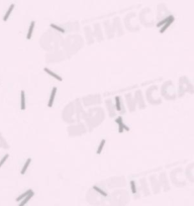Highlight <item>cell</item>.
<instances>
[{
    "label": "cell",
    "instance_id": "10",
    "mask_svg": "<svg viewBox=\"0 0 194 206\" xmlns=\"http://www.w3.org/2000/svg\"><path fill=\"white\" fill-rule=\"evenodd\" d=\"M104 145H105V140H102L101 142H100V145H99V147H98V148H97V154H101V152H102V150H103V147Z\"/></svg>",
    "mask_w": 194,
    "mask_h": 206
},
{
    "label": "cell",
    "instance_id": "16",
    "mask_svg": "<svg viewBox=\"0 0 194 206\" xmlns=\"http://www.w3.org/2000/svg\"><path fill=\"white\" fill-rule=\"evenodd\" d=\"M8 158H9V154H6L5 156H4V157H3V158H2V159H1V161H0V168L3 166V164L6 162V160L8 159Z\"/></svg>",
    "mask_w": 194,
    "mask_h": 206
},
{
    "label": "cell",
    "instance_id": "17",
    "mask_svg": "<svg viewBox=\"0 0 194 206\" xmlns=\"http://www.w3.org/2000/svg\"><path fill=\"white\" fill-rule=\"evenodd\" d=\"M115 121H116L117 124H121V123H123L122 117H121V116H118L116 119H115Z\"/></svg>",
    "mask_w": 194,
    "mask_h": 206
},
{
    "label": "cell",
    "instance_id": "6",
    "mask_svg": "<svg viewBox=\"0 0 194 206\" xmlns=\"http://www.w3.org/2000/svg\"><path fill=\"white\" fill-rule=\"evenodd\" d=\"M14 4H11L10 6H9V8H8V10L6 11V13H5V15H4V17H3V21H7L8 20V18H9V16H10V14H11V12H12V10L14 9Z\"/></svg>",
    "mask_w": 194,
    "mask_h": 206
},
{
    "label": "cell",
    "instance_id": "11",
    "mask_svg": "<svg viewBox=\"0 0 194 206\" xmlns=\"http://www.w3.org/2000/svg\"><path fill=\"white\" fill-rule=\"evenodd\" d=\"M51 27L52 28H54V29H56V30H58V32H60L61 33H65V29L63 28V27H61V26H58L56 25V24H51Z\"/></svg>",
    "mask_w": 194,
    "mask_h": 206
},
{
    "label": "cell",
    "instance_id": "9",
    "mask_svg": "<svg viewBox=\"0 0 194 206\" xmlns=\"http://www.w3.org/2000/svg\"><path fill=\"white\" fill-rule=\"evenodd\" d=\"M30 192H32V189H29V190H27L26 192H24V193H23V194H21V195H20L19 197H17V198H16V201H21V200L23 199L24 197H26V196H27V195H28V194H29V193H30Z\"/></svg>",
    "mask_w": 194,
    "mask_h": 206
},
{
    "label": "cell",
    "instance_id": "8",
    "mask_svg": "<svg viewBox=\"0 0 194 206\" xmlns=\"http://www.w3.org/2000/svg\"><path fill=\"white\" fill-rule=\"evenodd\" d=\"M30 162H32V159L30 158H28L27 160H26V162H25V164L23 165V167H22V169H21V175H24V173L26 172V170H27V168H28V166L30 165Z\"/></svg>",
    "mask_w": 194,
    "mask_h": 206
},
{
    "label": "cell",
    "instance_id": "12",
    "mask_svg": "<svg viewBox=\"0 0 194 206\" xmlns=\"http://www.w3.org/2000/svg\"><path fill=\"white\" fill-rule=\"evenodd\" d=\"M170 17H171V15H170V16H168V17H166L165 19H163L162 21H160V22H158V23H157V26H158V27H161L162 25H164V24H165V23H166V22H167V21L170 19Z\"/></svg>",
    "mask_w": 194,
    "mask_h": 206
},
{
    "label": "cell",
    "instance_id": "3",
    "mask_svg": "<svg viewBox=\"0 0 194 206\" xmlns=\"http://www.w3.org/2000/svg\"><path fill=\"white\" fill-rule=\"evenodd\" d=\"M20 109H25V93L23 90H21L20 92Z\"/></svg>",
    "mask_w": 194,
    "mask_h": 206
},
{
    "label": "cell",
    "instance_id": "4",
    "mask_svg": "<svg viewBox=\"0 0 194 206\" xmlns=\"http://www.w3.org/2000/svg\"><path fill=\"white\" fill-rule=\"evenodd\" d=\"M44 71H45V73H47V74H49L50 76H52V77H54V78H55V79H57V80H58V81H60V82H61V81L63 80L61 76H59V75H57L56 73H54V72L51 71V70H50V69H48V68H45V69H44Z\"/></svg>",
    "mask_w": 194,
    "mask_h": 206
},
{
    "label": "cell",
    "instance_id": "1",
    "mask_svg": "<svg viewBox=\"0 0 194 206\" xmlns=\"http://www.w3.org/2000/svg\"><path fill=\"white\" fill-rule=\"evenodd\" d=\"M174 16H173V15H171V17H170V19L168 20V21H167V22H166V23H165V24H164V25H162V27H161V29H160V33H163V32H165V30H166V29H167V28H168L169 26L171 25V24H172V23H173V21H174Z\"/></svg>",
    "mask_w": 194,
    "mask_h": 206
},
{
    "label": "cell",
    "instance_id": "15",
    "mask_svg": "<svg viewBox=\"0 0 194 206\" xmlns=\"http://www.w3.org/2000/svg\"><path fill=\"white\" fill-rule=\"evenodd\" d=\"M115 104H116V109L119 111V110L121 109V107H120V99H119L118 96L115 97Z\"/></svg>",
    "mask_w": 194,
    "mask_h": 206
},
{
    "label": "cell",
    "instance_id": "7",
    "mask_svg": "<svg viewBox=\"0 0 194 206\" xmlns=\"http://www.w3.org/2000/svg\"><path fill=\"white\" fill-rule=\"evenodd\" d=\"M34 25H35V22H34V21H32V22H30V25H29V28H28V32H27V35H26V39H32V32H33Z\"/></svg>",
    "mask_w": 194,
    "mask_h": 206
},
{
    "label": "cell",
    "instance_id": "14",
    "mask_svg": "<svg viewBox=\"0 0 194 206\" xmlns=\"http://www.w3.org/2000/svg\"><path fill=\"white\" fill-rule=\"evenodd\" d=\"M130 188H131V192L134 194H136V182L135 181H130Z\"/></svg>",
    "mask_w": 194,
    "mask_h": 206
},
{
    "label": "cell",
    "instance_id": "13",
    "mask_svg": "<svg viewBox=\"0 0 194 206\" xmlns=\"http://www.w3.org/2000/svg\"><path fill=\"white\" fill-rule=\"evenodd\" d=\"M93 189H94L95 191H97L98 193H100V194H101L102 196H107V194H106V192H104L103 190H101L100 188H98V187H97V186H93Z\"/></svg>",
    "mask_w": 194,
    "mask_h": 206
},
{
    "label": "cell",
    "instance_id": "5",
    "mask_svg": "<svg viewBox=\"0 0 194 206\" xmlns=\"http://www.w3.org/2000/svg\"><path fill=\"white\" fill-rule=\"evenodd\" d=\"M33 195H34V192L32 191V192H30V193L28 194V195H27L26 197H24L23 199H22V200H21V201H20L19 206H24V205H25L26 203H27V202H28L29 200L32 199V196H33Z\"/></svg>",
    "mask_w": 194,
    "mask_h": 206
},
{
    "label": "cell",
    "instance_id": "2",
    "mask_svg": "<svg viewBox=\"0 0 194 206\" xmlns=\"http://www.w3.org/2000/svg\"><path fill=\"white\" fill-rule=\"evenodd\" d=\"M56 93H57V87H53L52 92H51V97H50V100H49V103H48V106H49V107H52L53 106L54 100H55V96H56Z\"/></svg>",
    "mask_w": 194,
    "mask_h": 206
}]
</instances>
